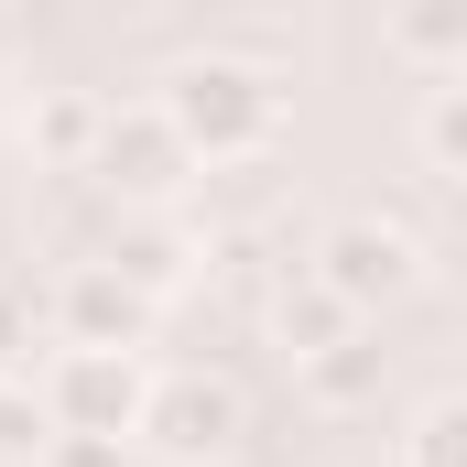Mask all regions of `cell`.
Instances as JSON below:
<instances>
[{"label": "cell", "instance_id": "6da1fadb", "mask_svg": "<svg viewBox=\"0 0 467 467\" xmlns=\"http://www.w3.org/2000/svg\"><path fill=\"white\" fill-rule=\"evenodd\" d=\"M44 424L55 435H99V446H119L130 424H141V402H152V380H141V358L130 348H66L55 369H44Z\"/></svg>", "mask_w": 467, "mask_h": 467}, {"label": "cell", "instance_id": "7a4b0ae2", "mask_svg": "<svg viewBox=\"0 0 467 467\" xmlns=\"http://www.w3.org/2000/svg\"><path fill=\"white\" fill-rule=\"evenodd\" d=\"M163 130H174L185 152H250V141L272 130V77H261V66H229V55H207V66L174 77Z\"/></svg>", "mask_w": 467, "mask_h": 467}, {"label": "cell", "instance_id": "3957f363", "mask_svg": "<svg viewBox=\"0 0 467 467\" xmlns=\"http://www.w3.org/2000/svg\"><path fill=\"white\" fill-rule=\"evenodd\" d=\"M130 435H152L163 457L207 467V457H229V446H239V391H229V380H207V369L152 380V402H141V424H130Z\"/></svg>", "mask_w": 467, "mask_h": 467}, {"label": "cell", "instance_id": "277c9868", "mask_svg": "<svg viewBox=\"0 0 467 467\" xmlns=\"http://www.w3.org/2000/svg\"><path fill=\"white\" fill-rule=\"evenodd\" d=\"M413 229H391V218H348V229H327V250H316V294H337V305H380V294H402L413 283Z\"/></svg>", "mask_w": 467, "mask_h": 467}, {"label": "cell", "instance_id": "5b68a950", "mask_svg": "<svg viewBox=\"0 0 467 467\" xmlns=\"http://www.w3.org/2000/svg\"><path fill=\"white\" fill-rule=\"evenodd\" d=\"M174 163H185V141L163 130V109H152V119H109V130H99V174L130 185V196H163Z\"/></svg>", "mask_w": 467, "mask_h": 467}, {"label": "cell", "instance_id": "8992f818", "mask_svg": "<svg viewBox=\"0 0 467 467\" xmlns=\"http://www.w3.org/2000/svg\"><path fill=\"white\" fill-rule=\"evenodd\" d=\"M66 327H77L66 348H130V327H141V294L119 283L109 261H88V272L66 283Z\"/></svg>", "mask_w": 467, "mask_h": 467}, {"label": "cell", "instance_id": "52a82bcc", "mask_svg": "<svg viewBox=\"0 0 467 467\" xmlns=\"http://www.w3.org/2000/svg\"><path fill=\"white\" fill-rule=\"evenodd\" d=\"M305 391H316L327 413L369 402V391H380V348H369V337H337V348H316V358H305Z\"/></svg>", "mask_w": 467, "mask_h": 467}, {"label": "cell", "instance_id": "ba28073f", "mask_svg": "<svg viewBox=\"0 0 467 467\" xmlns=\"http://www.w3.org/2000/svg\"><path fill=\"white\" fill-rule=\"evenodd\" d=\"M272 327H283V348H294V358H316V348H337V337H348V305L305 283V294H283V305H272Z\"/></svg>", "mask_w": 467, "mask_h": 467}, {"label": "cell", "instance_id": "9c48e42d", "mask_svg": "<svg viewBox=\"0 0 467 467\" xmlns=\"http://www.w3.org/2000/svg\"><path fill=\"white\" fill-rule=\"evenodd\" d=\"M55 446V424H44V402L22 391V380H0V457H44Z\"/></svg>", "mask_w": 467, "mask_h": 467}, {"label": "cell", "instance_id": "30bf717a", "mask_svg": "<svg viewBox=\"0 0 467 467\" xmlns=\"http://www.w3.org/2000/svg\"><path fill=\"white\" fill-rule=\"evenodd\" d=\"M413 467H457V413H446V402L424 413V435H413Z\"/></svg>", "mask_w": 467, "mask_h": 467}, {"label": "cell", "instance_id": "8fae6325", "mask_svg": "<svg viewBox=\"0 0 467 467\" xmlns=\"http://www.w3.org/2000/svg\"><path fill=\"white\" fill-rule=\"evenodd\" d=\"M44 457H55V467H119V446H99V435H55Z\"/></svg>", "mask_w": 467, "mask_h": 467}, {"label": "cell", "instance_id": "7c38bea8", "mask_svg": "<svg viewBox=\"0 0 467 467\" xmlns=\"http://www.w3.org/2000/svg\"><path fill=\"white\" fill-rule=\"evenodd\" d=\"M11 358H22V294H0V380H11Z\"/></svg>", "mask_w": 467, "mask_h": 467}]
</instances>
